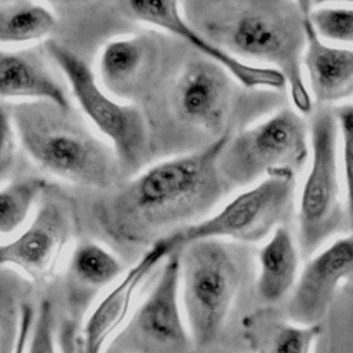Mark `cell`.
I'll return each instance as SVG.
<instances>
[{"label": "cell", "instance_id": "7c38bea8", "mask_svg": "<svg viewBox=\"0 0 353 353\" xmlns=\"http://www.w3.org/2000/svg\"><path fill=\"white\" fill-rule=\"evenodd\" d=\"M119 6L123 12L131 18L165 30L189 43L210 61L226 69L230 76L245 88L284 90L288 87L284 74L277 69L247 63L212 43L186 19L185 12L181 10V3L178 1L132 0L121 1Z\"/></svg>", "mask_w": 353, "mask_h": 353}, {"label": "cell", "instance_id": "44dd1931", "mask_svg": "<svg viewBox=\"0 0 353 353\" xmlns=\"http://www.w3.org/2000/svg\"><path fill=\"white\" fill-rule=\"evenodd\" d=\"M57 17L44 4L29 0L0 1V43L21 44L40 40L57 28Z\"/></svg>", "mask_w": 353, "mask_h": 353}, {"label": "cell", "instance_id": "5bb4252c", "mask_svg": "<svg viewBox=\"0 0 353 353\" xmlns=\"http://www.w3.org/2000/svg\"><path fill=\"white\" fill-rule=\"evenodd\" d=\"M230 73L210 59L186 63L174 84V108L181 120L221 138L232 113L234 88Z\"/></svg>", "mask_w": 353, "mask_h": 353}, {"label": "cell", "instance_id": "cb8c5ba5", "mask_svg": "<svg viewBox=\"0 0 353 353\" xmlns=\"http://www.w3.org/2000/svg\"><path fill=\"white\" fill-rule=\"evenodd\" d=\"M309 19L324 41L353 46V7L312 4Z\"/></svg>", "mask_w": 353, "mask_h": 353}, {"label": "cell", "instance_id": "ffe728a7", "mask_svg": "<svg viewBox=\"0 0 353 353\" xmlns=\"http://www.w3.org/2000/svg\"><path fill=\"white\" fill-rule=\"evenodd\" d=\"M323 325H298L279 317L272 307L247 313L243 335L250 353H312Z\"/></svg>", "mask_w": 353, "mask_h": 353}, {"label": "cell", "instance_id": "8992f818", "mask_svg": "<svg viewBox=\"0 0 353 353\" xmlns=\"http://www.w3.org/2000/svg\"><path fill=\"white\" fill-rule=\"evenodd\" d=\"M310 154L309 125L298 110L283 108L255 125L229 135L216 161L229 186H247L280 170L296 174Z\"/></svg>", "mask_w": 353, "mask_h": 353}, {"label": "cell", "instance_id": "e0dca14e", "mask_svg": "<svg viewBox=\"0 0 353 353\" xmlns=\"http://www.w3.org/2000/svg\"><path fill=\"white\" fill-rule=\"evenodd\" d=\"M0 97L47 102L70 110V98L62 83L52 74L43 54L33 48L0 51Z\"/></svg>", "mask_w": 353, "mask_h": 353}, {"label": "cell", "instance_id": "52a82bcc", "mask_svg": "<svg viewBox=\"0 0 353 353\" xmlns=\"http://www.w3.org/2000/svg\"><path fill=\"white\" fill-rule=\"evenodd\" d=\"M295 175L288 170L270 172L214 215L174 230L163 239L174 252L200 240L261 241L290 218L295 199Z\"/></svg>", "mask_w": 353, "mask_h": 353}, {"label": "cell", "instance_id": "30bf717a", "mask_svg": "<svg viewBox=\"0 0 353 353\" xmlns=\"http://www.w3.org/2000/svg\"><path fill=\"white\" fill-rule=\"evenodd\" d=\"M74 228L69 203L58 194H44L32 221L0 247V265L15 268L30 281L52 277Z\"/></svg>", "mask_w": 353, "mask_h": 353}, {"label": "cell", "instance_id": "2e32d148", "mask_svg": "<svg viewBox=\"0 0 353 353\" xmlns=\"http://www.w3.org/2000/svg\"><path fill=\"white\" fill-rule=\"evenodd\" d=\"M157 43L150 37L128 36L108 41L98 58V77L110 94L130 99L150 81L159 61Z\"/></svg>", "mask_w": 353, "mask_h": 353}, {"label": "cell", "instance_id": "83f0119b", "mask_svg": "<svg viewBox=\"0 0 353 353\" xmlns=\"http://www.w3.org/2000/svg\"><path fill=\"white\" fill-rule=\"evenodd\" d=\"M36 312L37 310H34L32 303H29V302L25 303L23 314H22V323H21V332H19V338H18L14 353H25V349H26V346L29 343V339H30L33 323H34V319H36Z\"/></svg>", "mask_w": 353, "mask_h": 353}, {"label": "cell", "instance_id": "f1b7e54d", "mask_svg": "<svg viewBox=\"0 0 353 353\" xmlns=\"http://www.w3.org/2000/svg\"><path fill=\"white\" fill-rule=\"evenodd\" d=\"M76 353H87L85 346H84V339H83V338H81V339H80V342H79V346H77Z\"/></svg>", "mask_w": 353, "mask_h": 353}, {"label": "cell", "instance_id": "4fadbf2b", "mask_svg": "<svg viewBox=\"0 0 353 353\" xmlns=\"http://www.w3.org/2000/svg\"><path fill=\"white\" fill-rule=\"evenodd\" d=\"M353 274V232L307 259L287 305L285 319L298 325H321L341 283Z\"/></svg>", "mask_w": 353, "mask_h": 353}, {"label": "cell", "instance_id": "9c48e42d", "mask_svg": "<svg viewBox=\"0 0 353 353\" xmlns=\"http://www.w3.org/2000/svg\"><path fill=\"white\" fill-rule=\"evenodd\" d=\"M181 251L164 261L154 284L102 353H197L179 307Z\"/></svg>", "mask_w": 353, "mask_h": 353}, {"label": "cell", "instance_id": "7402d4cb", "mask_svg": "<svg viewBox=\"0 0 353 353\" xmlns=\"http://www.w3.org/2000/svg\"><path fill=\"white\" fill-rule=\"evenodd\" d=\"M47 181L23 176L3 183L0 192V233L10 236L26 225L32 211L46 194Z\"/></svg>", "mask_w": 353, "mask_h": 353}, {"label": "cell", "instance_id": "8fae6325", "mask_svg": "<svg viewBox=\"0 0 353 353\" xmlns=\"http://www.w3.org/2000/svg\"><path fill=\"white\" fill-rule=\"evenodd\" d=\"M123 269L120 259L95 241H81L74 247L65 274V314L57 319L59 353H76L91 302Z\"/></svg>", "mask_w": 353, "mask_h": 353}, {"label": "cell", "instance_id": "277c9868", "mask_svg": "<svg viewBox=\"0 0 353 353\" xmlns=\"http://www.w3.org/2000/svg\"><path fill=\"white\" fill-rule=\"evenodd\" d=\"M8 110L19 143L41 170L94 189L114 182L120 165L113 148L69 110L47 102H21Z\"/></svg>", "mask_w": 353, "mask_h": 353}, {"label": "cell", "instance_id": "484cf974", "mask_svg": "<svg viewBox=\"0 0 353 353\" xmlns=\"http://www.w3.org/2000/svg\"><path fill=\"white\" fill-rule=\"evenodd\" d=\"M57 313L50 298L39 303L33 323L28 353H57Z\"/></svg>", "mask_w": 353, "mask_h": 353}, {"label": "cell", "instance_id": "ac0fdd59", "mask_svg": "<svg viewBox=\"0 0 353 353\" xmlns=\"http://www.w3.org/2000/svg\"><path fill=\"white\" fill-rule=\"evenodd\" d=\"M303 69L307 88L317 105L330 106L353 97V48L332 46L320 39L310 23L309 11Z\"/></svg>", "mask_w": 353, "mask_h": 353}, {"label": "cell", "instance_id": "d6986e66", "mask_svg": "<svg viewBox=\"0 0 353 353\" xmlns=\"http://www.w3.org/2000/svg\"><path fill=\"white\" fill-rule=\"evenodd\" d=\"M299 247L285 225L276 228L259 250L255 291L265 307L290 298L299 277Z\"/></svg>", "mask_w": 353, "mask_h": 353}, {"label": "cell", "instance_id": "ba28073f", "mask_svg": "<svg viewBox=\"0 0 353 353\" xmlns=\"http://www.w3.org/2000/svg\"><path fill=\"white\" fill-rule=\"evenodd\" d=\"M46 50L65 76L81 112L110 142L120 168L127 172L139 170L149 153V131L141 109L109 95L87 62L69 48L47 41Z\"/></svg>", "mask_w": 353, "mask_h": 353}, {"label": "cell", "instance_id": "3957f363", "mask_svg": "<svg viewBox=\"0 0 353 353\" xmlns=\"http://www.w3.org/2000/svg\"><path fill=\"white\" fill-rule=\"evenodd\" d=\"M245 281L234 252L219 240L181 250V287L186 324L197 353H250L233 316Z\"/></svg>", "mask_w": 353, "mask_h": 353}, {"label": "cell", "instance_id": "6da1fadb", "mask_svg": "<svg viewBox=\"0 0 353 353\" xmlns=\"http://www.w3.org/2000/svg\"><path fill=\"white\" fill-rule=\"evenodd\" d=\"M230 132L200 150L160 161L101 205L108 234L124 244L146 243L154 230L186 222L211 207L225 185L216 161Z\"/></svg>", "mask_w": 353, "mask_h": 353}, {"label": "cell", "instance_id": "9a60e30c", "mask_svg": "<svg viewBox=\"0 0 353 353\" xmlns=\"http://www.w3.org/2000/svg\"><path fill=\"white\" fill-rule=\"evenodd\" d=\"M172 252L163 237L157 239L98 303L85 320L83 330L87 353L103 352L109 338L127 320L139 285Z\"/></svg>", "mask_w": 353, "mask_h": 353}, {"label": "cell", "instance_id": "4316f807", "mask_svg": "<svg viewBox=\"0 0 353 353\" xmlns=\"http://www.w3.org/2000/svg\"><path fill=\"white\" fill-rule=\"evenodd\" d=\"M0 176L1 182L6 183L8 175L11 174L15 163L17 145L19 142L17 130L12 123L11 113L6 103L3 102L1 113H0Z\"/></svg>", "mask_w": 353, "mask_h": 353}, {"label": "cell", "instance_id": "7a4b0ae2", "mask_svg": "<svg viewBox=\"0 0 353 353\" xmlns=\"http://www.w3.org/2000/svg\"><path fill=\"white\" fill-rule=\"evenodd\" d=\"M186 6L185 17L200 33L239 59L259 61L281 72L295 110L313 113V98L303 77L310 3L254 0Z\"/></svg>", "mask_w": 353, "mask_h": 353}, {"label": "cell", "instance_id": "603a6c76", "mask_svg": "<svg viewBox=\"0 0 353 353\" xmlns=\"http://www.w3.org/2000/svg\"><path fill=\"white\" fill-rule=\"evenodd\" d=\"M30 283L12 268L1 266L0 274V353H14Z\"/></svg>", "mask_w": 353, "mask_h": 353}, {"label": "cell", "instance_id": "d4e9b609", "mask_svg": "<svg viewBox=\"0 0 353 353\" xmlns=\"http://www.w3.org/2000/svg\"><path fill=\"white\" fill-rule=\"evenodd\" d=\"M339 137H341V163L345 183V204L347 226L353 232V103H342L334 108Z\"/></svg>", "mask_w": 353, "mask_h": 353}, {"label": "cell", "instance_id": "5b68a950", "mask_svg": "<svg viewBox=\"0 0 353 353\" xmlns=\"http://www.w3.org/2000/svg\"><path fill=\"white\" fill-rule=\"evenodd\" d=\"M310 167L298 204V247L309 259L332 236L347 226L341 194L338 120L331 106L313 110L310 123Z\"/></svg>", "mask_w": 353, "mask_h": 353}]
</instances>
